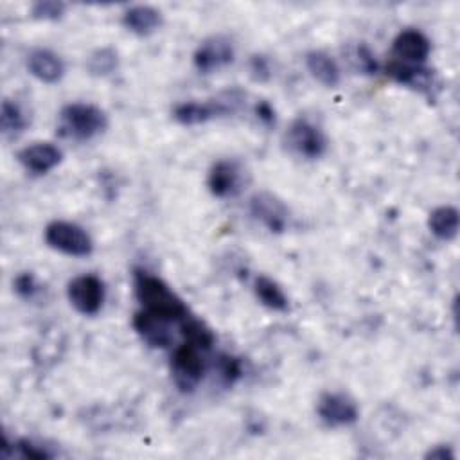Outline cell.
Returning a JSON list of instances; mask_svg holds the SVG:
<instances>
[{"label": "cell", "instance_id": "obj_1", "mask_svg": "<svg viewBox=\"0 0 460 460\" xmlns=\"http://www.w3.org/2000/svg\"><path fill=\"white\" fill-rule=\"evenodd\" d=\"M135 296L142 304L144 311L167 318L171 322H180L189 314L183 300L156 275L137 268L133 273Z\"/></svg>", "mask_w": 460, "mask_h": 460}, {"label": "cell", "instance_id": "obj_2", "mask_svg": "<svg viewBox=\"0 0 460 460\" xmlns=\"http://www.w3.org/2000/svg\"><path fill=\"white\" fill-rule=\"evenodd\" d=\"M108 126L106 113L90 102H70L59 111V131L75 140H90Z\"/></svg>", "mask_w": 460, "mask_h": 460}, {"label": "cell", "instance_id": "obj_3", "mask_svg": "<svg viewBox=\"0 0 460 460\" xmlns=\"http://www.w3.org/2000/svg\"><path fill=\"white\" fill-rule=\"evenodd\" d=\"M45 241L50 248L72 257H86L93 252V241L88 232L70 221L49 223L45 228Z\"/></svg>", "mask_w": 460, "mask_h": 460}, {"label": "cell", "instance_id": "obj_4", "mask_svg": "<svg viewBox=\"0 0 460 460\" xmlns=\"http://www.w3.org/2000/svg\"><path fill=\"white\" fill-rule=\"evenodd\" d=\"M171 374L180 392H192L205 376V361L199 349L189 343L180 345L171 359Z\"/></svg>", "mask_w": 460, "mask_h": 460}, {"label": "cell", "instance_id": "obj_5", "mask_svg": "<svg viewBox=\"0 0 460 460\" xmlns=\"http://www.w3.org/2000/svg\"><path fill=\"white\" fill-rule=\"evenodd\" d=\"M284 140L293 153L305 158H318L325 153L327 147V140L320 128L307 119H295L289 124Z\"/></svg>", "mask_w": 460, "mask_h": 460}, {"label": "cell", "instance_id": "obj_6", "mask_svg": "<svg viewBox=\"0 0 460 460\" xmlns=\"http://www.w3.org/2000/svg\"><path fill=\"white\" fill-rule=\"evenodd\" d=\"M66 295L81 314H97L104 302V282L92 273L79 275L68 282Z\"/></svg>", "mask_w": 460, "mask_h": 460}, {"label": "cell", "instance_id": "obj_7", "mask_svg": "<svg viewBox=\"0 0 460 460\" xmlns=\"http://www.w3.org/2000/svg\"><path fill=\"white\" fill-rule=\"evenodd\" d=\"M237 101L239 99L230 95L226 99H216V101H207V102H199V101L180 102L174 106L172 117L176 122H180L183 126H196V124L208 122L216 117L226 115L228 111H234Z\"/></svg>", "mask_w": 460, "mask_h": 460}, {"label": "cell", "instance_id": "obj_8", "mask_svg": "<svg viewBox=\"0 0 460 460\" xmlns=\"http://www.w3.org/2000/svg\"><path fill=\"white\" fill-rule=\"evenodd\" d=\"M318 417L327 426H349L359 417L358 404L343 392H325L316 404Z\"/></svg>", "mask_w": 460, "mask_h": 460}, {"label": "cell", "instance_id": "obj_9", "mask_svg": "<svg viewBox=\"0 0 460 460\" xmlns=\"http://www.w3.org/2000/svg\"><path fill=\"white\" fill-rule=\"evenodd\" d=\"M243 180H244V174L239 162L230 158H221L214 162V165L210 167L207 185L212 196L232 198L243 190Z\"/></svg>", "mask_w": 460, "mask_h": 460}, {"label": "cell", "instance_id": "obj_10", "mask_svg": "<svg viewBox=\"0 0 460 460\" xmlns=\"http://www.w3.org/2000/svg\"><path fill=\"white\" fill-rule=\"evenodd\" d=\"M234 45L228 38L225 36H210L207 40H203L194 56V66L203 72V74H210L214 70H219L226 65H230L234 61Z\"/></svg>", "mask_w": 460, "mask_h": 460}, {"label": "cell", "instance_id": "obj_11", "mask_svg": "<svg viewBox=\"0 0 460 460\" xmlns=\"http://www.w3.org/2000/svg\"><path fill=\"white\" fill-rule=\"evenodd\" d=\"M250 212L271 234H282L289 221L288 207L271 192L253 194V198L250 199Z\"/></svg>", "mask_w": 460, "mask_h": 460}, {"label": "cell", "instance_id": "obj_12", "mask_svg": "<svg viewBox=\"0 0 460 460\" xmlns=\"http://www.w3.org/2000/svg\"><path fill=\"white\" fill-rule=\"evenodd\" d=\"M431 45L424 32L417 29H404L401 31L392 45L394 59L410 63V65H422L429 56Z\"/></svg>", "mask_w": 460, "mask_h": 460}, {"label": "cell", "instance_id": "obj_13", "mask_svg": "<svg viewBox=\"0 0 460 460\" xmlns=\"http://www.w3.org/2000/svg\"><path fill=\"white\" fill-rule=\"evenodd\" d=\"M171 320L153 314L149 311H138L133 318V327L140 338L155 349H167L172 343V332L169 329Z\"/></svg>", "mask_w": 460, "mask_h": 460}, {"label": "cell", "instance_id": "obj_14", "mask_svg": "<svg viewBox=\"0 0 460 460\" xmlns=\"http://www.w3.org/2000/svg\"><path fill=\"white\" fill-rule=\"evenodd\" d=\"M16 158L27 171L34 174H45L61 162L63 153L50 142H36L23 147Z\"/></svg>", "mask_w": 460, "mask_h": 460}, {"label": "cell", "instance_id": "obj_15", "mask_svg": "<svg viewBox=\"0 0 460 460\" xmlns=\"http://www.w3.org/2000/svg\"><path fill=\"white\" fill-rule=\"evenodd\" d=\"M385 72L395 83L406 84V86L415 88L422 93H429L433 90V84H435L433 70L424 68L422 65H410V63L392 59V61H388Z\"/></svg>", "mask_w": 460, "mask_h": 460}, {"label": "cell", "instance_id": "obj_16", "mask_svg": "<svg viewBox=\"0 0 460 460\" xmlns=\"http://www.w3.org/2000/svg\"><path fill=\"white\" fill-rule=\"evenodd\" d=\"M29 72L40 79L41 83H58L65 75V63L63 59L49 50V49H36L27 58Z\"/></svg>", "mask_w": 460, "mask_h": 460}, {"label": "cell", "instance_id": "obj_17", "mask_svg": "<svg viewBox=\"0 0 460 460\" xmlns=\"http://www.w3.org/2000/svg\"><path fill=\"white\" fill-rule=\"evenodd\" d=\"M122 25L137 36H147L162 25V14L151 5H133L122 14Z\"/></svg>", "mask_w": 460, "mask_h": 460}, {"label": "cell", "instance_id": "obj_18", "mask_svg": "<svg viewBox=\"0 0 460 460\" xmlns=\"http://www.w3.org/2000/svg\"><path fill=\"white\" fill-rule=\"evenodd\" d=\"M460 214L453 205H442L429 212L428 228L440 241H453L458 234Z\"/></svg>", "mask_w": 460, "mask_h": 460}, {"label": "cell", "instance_id": "obj_19", "mask_svg": "<svg viewBox=\"0 0 460 460\" xmlns=\"http://www.w3.org/2000/svg\"><path fill=\"white\" fill-rule=\"evenodd\" d=\"M305 66L309 70V74L318 81L322 83L323 86H336L341 79V72H340V66L338 63L327 54V52H322V50H313L305 56Z\"/></svg>", "mask_w": 460, "mask_h": 460}, {"label": "cell", "instance_id": "obj_20", "mask_svg": "<svg viewBox=\"0 0 460 460\" xmlns=\"http://www.w3.org/2000/svg\"><path fill=\"white\" fill-rule=\"evenodd\" d=\"M253 291L255 296L261 300V304L271 311H288L289 302L284 293V289L270 277L259 275L253 280Z\"/></svg>", "mask_w": 460, "mask_h": 460}, {"label": "cell", "instance_id": "obj_21", "mask_svg": "<svg viewBox=\"0 0 460 460\" xmlns=\"http://www.w3.org/2000/svg\"><path fill=\"white\" fill-rule=\"evenodd\" d=\"M180 331L185 338V343L199 349V350H207L214 345V332L198 318L187 314L183 320H180Z\"/></svg>", "mask_w": 460, "mask_h": 460}, {"label": "cell", "instance_id": "obj_22", "mask_svg": "<svg viewBox=\"0 0 460 460\" xmlns=\"http://www.w3.org/2000/svg\"><path fill=\"white\" fill-rule=\"evenodd\" d=\"M0 124L4 135H18L27 128L25 111L20 108L18 102L5 99L0 108Z\"/></svg>", "mask_w": 460, "mask_h": 460}, {"label": "cell", "instance_id": "obj_23", "mask_svg": "<svg viewBox=\"0 0 460 460\" xmlns=\"http://www.w3.org/2000/svg\"><path fill=\"white\" fill-rule=\"evenodd\" d=\"M119 65V56L113 49L104 47V49H97L90 58H88V70L93 75H110L111 72H115Z\"/></svg>", "mask_w": 460, "mask_h": 460}, {"label": "cell", "instance_id": "obj_24", "mask_svg": "<svg viewBox=\"0 0 460 460\" xmlns=\"http://www.w3.org/2000/svg\"><path fill=\"white\" fill-rule=\"evenodd\" d=\"M350 61L354 65V68L361 74L372 75L377 72V61L374 52L365 45V43H358L352 50H350Z\"/></svg>", "mask_w": 460, "mask_h": 460}, {"label": "cell", "instance_id": "obj_25", "mask_svg": "<svg viewBox=\"0 0 460 460\" xmlns=\"http://www.w3.org/2000/svg\"><path fill=\"white\" fill-rule=\"evenodd\" d=\"M219 377L225 385H234L243 376V365L241 359L230 354H221L216 361Z\"/></svg>", "mask_w": 460, "mask_h": 460}, {"label": "cell", "instance_id": "obj_26", "mask_svg": "<svg viewBox=\"0 0 460 460\" xmlns=\"http://www.w3.org/2000/svg\"><path fill=\"white\" fill-rule=\"evenodd\" d=\"M65 9H66V5L63 2L43 0V2H36L32 5L31 16L36 20H43V22H54L65 14Z\"/></svg>", "mask_w": 460, "mask_h": 460}, {"label": "cell", "instance_id": "obj_27", "mask_svg": "<svg viewBox=\"0 0 460 460\" xmlns=\"http://www.w3.org/2000/svg\"><path fill=\"white\" fill-rule=\"evenodd\" d=\"M16 451L20 456L23 458H32V460H45V458H50L52 453L47 451L43 446L40 444H34L32 440H27V438H20L16 444H14Z\"/></svg>", "mask_w": 460, "mask_h": 460}, {"label": "cell", "instance_id": "obj_28", "mask_svg": "<svg viewBox=\"0 0 460 460\" xmlns=\"http://www.w3.org/2000/svg\"><path fill=\"white\" fill-rule=\"evenodd\" d=\"M250 74L255 81H268L271 77V66L266 56L253 54L250 58Z\"/></svg>", "mask_w": 460, "mask_h": 460}, {"label": "cell", "instance_id": "obj_29", "mask_svg": "<svg viewBox=\"0 0 460 460\" xmlns=\"http://www.w3.org/2000/svg\"><path fill=\"white\" fill-rule=\"evenodd\" d=\"M38 282L34 279L32 273H20L16 279H14V291L23 296V298H31L34 296V293L38 291Z\"/></svg>", "mask_w": 460, "mask_h": 460}, {"label": "cell", "instance_id": "obj_30", "mask_svg": "<svg viewBox=\"0 0 460 460\" xmlns=\"http://www.w3.org/2000/svg\"><path fill=\"white\" fill-rule=\"evenodd\" d=\"M426 458H431V460H453L455 453H453V449L449 446H435V447H431L426 453Z\"/></svg>", "mask_w": 460, "mask_h": 460}, {"label": "cell", "instance_id": "obj_31", "mask_svg": "<svg viewBox=\"0 0 460 460\" xmlns=\"http://www.w3.org/2000/svg\"><path fill=\"white\" fill-rule=\"evenodd\" d=\"M255 111H257V117H259L264 124H273V122H275V111H273V108H271L266 101H261V102L255 106Z\"/></svg>", "mask_w": 460, "mask_h": 460}]
</instances>
